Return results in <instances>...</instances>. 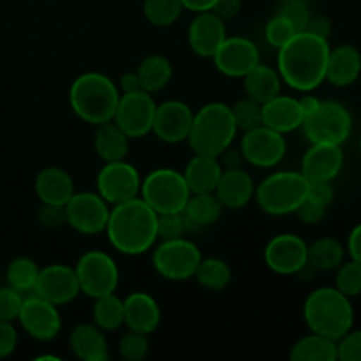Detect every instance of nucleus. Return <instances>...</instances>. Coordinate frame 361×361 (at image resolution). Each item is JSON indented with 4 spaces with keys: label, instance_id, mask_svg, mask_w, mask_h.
Masks as SVG:
<instances>
[{
    "label": "nucleus",
    "instance_id": "obj_1",
    "mask_svg": "<svg viewBox=\"0 0 361 361\" xmlns=\"http://www.w3.org/2000/svg\"><path fill=\"white\" fill-rule=\"evenodd\" d=\"M330 49L328 39L305 30L296 32L291 41L279 48L277 71L282 81L303 94L316 90L326 81Z\"/></svg>",
    "mask_w": 361,
    "mask_h": 361
},
{
    "label": "nucleus",
    "instance_id": "obj_2",
    "mask_svg": "<svg viewBox=\"0 0 361 361\" xmlns=\"http://www.w3.org/2000/svg\"><path fill=\"white\" fill-rule=\"evenodd\" d=\"M104 233L115 250L141 256L157 242V214L140 196L113 204Z\"/></svg>",
    "mask_w": 361,
    "mask_h": 361
},
{
    "label": "nucleus",
    "instance_id": "obj_3",
    "mask_svg": "<svg viewBox=\"0 0 361 361\" xmlns=\"http://www.w3.org/2000/svg\"><path fill=\"white\" fill-rule=\"evenodd\" d=\"M303 319L312 334L337 342L355 324V309L351 298L337 288L314 289L303 303Z\"/></svg>",
    "mask_w": 361,
    "mask_h": 361
},
{
    "label": "nucleus",
    "instance_id": "obj_4",
    "mask_svg": "<svg viewBox=\"0 0 361 361\" xmlns=\"http://www.w3.org/2000/svg\"><path fill=\"white\" fill-rule=\"evenodd\" d=\"M120 90L113 80L101 73L80 74L69 88V104L78 118L92 126L113 120Z\"/></svg>",
    "mask_w": 361,
    "mask_h": 361
},
{
    "label": "nucleus",
    "instance_id": "obj_5",
    "mask_svg": "<svg viewBox=\"0 0 361 361\" xmlns=\"http://www.w3.org/2000/svg\"><path fill=\"white\" fill-rule=\"evenodd\" d=\"M236 127L231 106L224 102H208L194 113L190 133L187 136L194 154L221 157L235 143Z\"/></svg>",
    "mask_w": 361,
    "mask_h": 361
},
{
    "label": "nucleus",
    "instance_id": "obj_6",
    "mask_svg": "<svg viewBox=\"0 0 361 361\" xmlns=\"http://www.w3.org/2000/svg\"><path fill=\"white\" fill-rule=\"evenodd\" d=\"M309 180L300 171H277L254 190L257 204L268 215H289L305 201Z\"/></svg>",
    "mask_w": 361,
    "mask_h": 361
},
{
    "label": "nucleus",
    "instance_id": "obj_7",
    "mask_svg": "<svg viewBox=\"0 0 361 361\" xmlns=\"http://www.w3.org/2000/svg\"><path fill=\"white\" fill-rule=\"evenodd\" d=\"M140 197L157 215L175 214L183 210L190 197V189L183 173L173 168H157L141 178Z\"/></svg>",
    "mask_w": 361,
    "mask_h": 361
},
{
    "label": "nucleus",
    "instance_id": "obj_8",
    "mask_svg": "<svg viewBox=\"0 0 361 361\" xmlns=\"http://www.w3.org/2000/svg\"><path fill=\"white\" fill-rule=\"evenodd\" d=\"M302 129L310 143L342 145L353 130V116L337 101H321L312 113L303 118Z\"/></svg>",
    "mask_w": 361,
    "mask_h": 361
},
{
    "label": "nucleus",
    "instance_id": "obj_9",
    "mask_svg": "<svg viewBox=\"0 0 361 361\" xmlns=\"http://www.w3.org/2000/svg\"><path fill=\"white\" fill-rule=\"evenodd\" d=\"M201 250L194 242L187 238L162 240L152 254V263L155 271L166 281L183 282L194 277L200 267Z\"/></svg>",
    "mask_w": 361,
    "mask_h": 361
},
{
    "label": "nucleus",
    "instance_id": "obj_10",
    "mask_svg": "<svg viewBox=\"0 0 361 361\" xmlns=\"http://www.w3.org/2000/svg\"><path fill=\"white\" fill-rule=\"evenodd\" d=\"M78 282L83 295L99 298L102 295L115 293L118 288L120 271L115 259L104 250H88L78 259L76 267Z\"/></svg>",
    "mask_w": 361,
    "mask_h": 361
},
{
    "label": "nucleus",
    "instance_id": "obj_11",
    "mask_svg": "<svg viewBox=\"0 0 361 361\" xmlns=\"http://www.w3.org/2000/svg\"><path fill=\"white\" fill-rule=\"evenodd\" d=\"M97 194L109 204H118L140 196L141 176L133 164L122 161L104 162L95 178Z\"/></svg>",
    "mask_w": 361,
    "mask_h": 361
},
{
    "label": "nucleus",
    "instance_id": "obj_12",
    "mask_svg": "<svg viewBox=\"0 0 361 361\" xmlns=\"http://www.w3.org/2000/svg\"><path fill=\"white\" fill-rule=\"evenodd\" d=\"M155 104L152 94L145 90L130 92V94H120L118 106H116L113 122L133 140V137H143L152 133L155 118Z\"/></svg>",
    "mask_w": 361,
    "mask_h": 361
},
{
    "label": "nucleus",
    "instance_id": "obj_13",
    "mask_svg": "<svg viewBox=\"0 0 361 361\" xmlns=\"http://www.w3.org/2000/svg\"><path fill=\"white\" fill-rule=\"evenodd\" d=\"M240 152L245 162L256 168H274L286 157L288 143L282 133H277L267 126H259L243 133Z\"/></svg>",
    "mask_w": 361,
    "mask_h": 361
},
{
    "label": "nucleus",
    "instance_id": "obj_14",
    "mask_svg": "<svg viewBox=\"0 0 361 361\" xmlns=\"http://www.w3.org/2000/svg\"><path fill=\"white\" fill-rule=\"evenodd\" d=\"M109 210L111 207L97 192H74L66 203L67 224L80 235H99L104 233Z\"/></svg>",
    "mask_w": 361,
    "mask_h": 361
},
{
    "label": "nucleus",
    "instance_id": "obj_15",
    "mask_svg": "<svg viewBox=\"0 0 361 361\" xmlns=\"http://www.w3.org/2000/svg\"><path fill=\"white\" fill-rule=\"evenodd\" d=\"M18 321L32 338L41 342L53 341L62 330V317H60L59 307L34 293L30 296H25L21 302Z\"/></svg>",
    "mask_w": 361,
    "mask_h": 361
},
{
    "label": "nucleus",
    "instance_id": "obj_16",
    "mask_svg": "<svg viewBox=\"0 0 361 361\" xmlns=\"http://www.w3.org/2000/svg\"><path fill=\"white\" fill-rule=\"evenodd\" d=\"M309 245L293 233L274 236L264 249V263L279 275H296L307 264Z\"/></svg>",
    "mask_w": 361,
    "mask_h": 361
},
{
    "label": "nucleus",
    "instance_id": "obj_17",
    "mask_svg": "<svg viewBox=\"0 0 361 361\" xmlns=\"http://www.w3.org/2000/svg\"><path fill=\"white\" fill-rule=\"evenodd\" d=\"M32 293L60 307L76 300L81 289L74 268L67 264H48L44 268H39L37 281Z\"/></svg>",
    "mask_w": 361,
    "mask_h": 361
},
{
    "label": "nucleus",
    "instance_id": "obj_18",
    "mask_svg": "<svg viewBox=\"0 0 361 361\" xmlns=\"http://www.w3.org/2000/svg\"><path fill=\"white\" fill-rule=\"evenodd\" d=\"M219 73L228 78H243L250 69L261 62L259 48L256 42L243 35L226 37L212 56Z\"/></svg>",
    "mask_w": 361,
    "mask_h": 361
},
{
    "label": "nucleus",
    "instance_id": "obj_19",
    "mask_svg": "<svg viewBox=\"0 0 361 361\" xmlns=\"http://www.w3.org/2000/svg\"><path fill=\"white\" fill-rule=\"evenodd\" d=\"M194 111L183 101H166L157 104L152 133L164 143L176 145L187 141L192 126Z\"/></svg>",
    "mask_w": 361,
    "mask_h": 361
},
{
    "label": "nucleus",
    "instance_id": "obj_20",
    "mask_svg": "<svg viewBox=\"0 0 361 361\" xmlns=\"http://www.w3.org/2000/svg\"><path fill=\"white\" fill-rule=\"evenodd\" d=\"M344 166L342 145L312 143L302 159L300 173L309 182H331L337 178Z\"/></svg>",
    "mask_w": 361,
    "mask_h": 361
},
{
    "label": "nucleus",
    "instance_id": "obj_21",
    "mask_svg": "<svg viewBox=\"0 0 361 361\" xmlns=\"http://www.w3.org/2000/svg\"><path fill=\"white\" fill-rule=\"evenodd\" d=\"M226 37L228 32L224 21L212 11L196 13V18L190 21L187 30L190 49L201 59H212Z\"/></svg>",
    "mask_w": 361,
    "mask_h": 361
},
{
    "label": "nucleus",
    "instance_id": "obj_22",
    "mask_svg": "<svg viewBox=\"0 0 361 361\" xmlns=\"http://www.w3.org/2000/svg\"><path fill=\"white\" fill-rule=\"evenodd\" d=\"M161 323V307L157 300L145 291H134L123 300V324L129 330L154 334Z\"/></svg>",
    "mask_w": 361,
    "mask_h": 361
},
{
    "label": "nucleus",
    "instance_id": "obj_23",
    "mask_svg": "<svg viewBox=\"0 0 361 361\" xmlns=\"http://www.w3.org/2000/svg\"><path fill=\"white\" fill-rule=\"evenodd\" d=\"M263 113V126L277 130V133L288 134L300 129L303 123V109L300 106V99L291 95H275L270 101L261 104Z\"/></svg>",
    "mask_w": 361,
    "mask_h": 361
},
{
    "label": "nucleus",
    "instance_id": "obj_24",
    "mask_svg": "<svg viewBox=\"0 0 361 361\" xmlns=\"http://www.w3.org/2000/svg\"><path fill=\"white\" fill-rule=\"evenodd\" d=\"M252 178L243 168L222 169V175L219 178L217 187H215V196L222 203V207L229 210H240L247 207L249 201L254 197Z\"/></svg>",
    "mask_w": 361,
    "mask_h": 361
},
{
    "label": "nucleus",
    "instance_id": "obj_25",
    "mask_svg": "<svg viewBox=\"0 0 361 361\" xmlns=\"http://www.w3.org/2000/svg\"><path fill=\"white\" fill-rule=\"evenodd\" d=\"M361 74V53L353 44H341L330 49L326 66V81L344 88L355 83Z\"/></svg>",
    "mask_w": 361,
    "mask_h": 361
},
{
    "label": "nucleus",
    "instance_id": "obj_26",
    "mask_svg": "<svg viewBox=\"0 0 361 361\" xmlns=\"http://www.w3.org/2000/svg\"><path fill=\"white\" fill-rule=\"evenodd\" d=\"M69 345L74 356L83 361H106L109 358L108 338L95 324H76L71 330Z\"/></svg>",
    "mask_w": 361,
    "mask_h": 361
},
{
    "label": "nucleus",
    "instance_id": "obj_27",
    "mask_svg": "<svg viewBox=\"0 0 361 361\" xmlns=\"http://www.w3.org/2000/svg\"><path fill=\"white\" fill-rule=\"evenodd\" d=\"M221 175L222 164L219 157L201 154H194V157L187 162L185 169H183V176H185L190 194L214 192Z\"/></svg>",
    "mask_w": 361,
    "mask_h": 361
},
{
    "label": "nucleus",
    "instance_id": "obj_28",
    "mask_svg": "<svg viewBox=\"0 0 361 361\" xmlns=\"http://www.w3.org/2000/svg\"><path fill=\"white\" fill-rule=\"evenodd\" d=\"M222 208L224 207L215 192L190 194L189 201L182 210L187 231H200L215 224L221 219Z\"/></svg>",
    "mask_w": 361,
    "mask_h": 361
},
{
    "label": "nucleus",
    "instance_id": "obj_29",
    "mask_svg": "<svg viewBox=\"0 0 361 361\" xmlns=\"http://www.w3.org/2000/svg\"><path fill=\"white\" fill-rule=\"evenodd\" d=\"M74 192L73 178L63 169L44 168L35 176V194L41 203L66 204Z\"/></svg>",
    "mask_w": 361,
    "mask_h": 361
},
{
    "label": "nucleus",
    "instance_id": "obj_30",
    "mask_svg": "<svg viewBox=\"0 0 361 361\" xmlns=\"http://www.w3.org/2000/svg\"><path fill=\"white\" fill-rule=\"evenodd\" d=\"M242 80L247 97L254 99L259 104H263V102L270 101L275 95L281 94L282 78L279 74V71L271 66H264V63L259 62Z\"/></svg>",
    "mask_w": 361,
    "mask_h": 361
},
{
    "label": "nucleus",
    "instance_id": "obj_31",
    "mask_svg": "<svg viewBox=\"0 0 361 361\" xmlns=\"http://www.w3.org/2000/svg\"><path fill=\"white\" fill-rule=\"evenodd\" d=\"M129 140L130 137L113 120H109V122L97 126V130H95V154L104 162L122 161L129 152Z\"/></svg>",
    "mask_w": 361,
    "mask_h": 361
},
{
    "label": "nucleus",
    "instance_id": "obj_32",
    "mask_svg": "<svg viewBox=\"0 0 361 361\" xmlns=\"http://www.w3.org/2000/svg\"><path fill=\"white\" fill-rule=\"evenodd\" d=\"M137 80H140L141 90L148 94L164 90L173 78V66L164 55H148L147 59L141 60V63L136 69Z\"/></svg>",
    "mask_w": 361,
    "mask_h": 361
},
{
    "label": "nucleus",
    "instance_id": "obj_33",
    "mask_svg": "<svg viewBox=\"0 0 361 361\" xmlns=\"http://www.w3.org/2000/svg\"><path fill=\"white\" fill-rule=\"evenodd\" d=\"M293 361H337V342L319 334L298 338L289 351Z\"/></svg>",
    "mask_w": 361,
    "mask_h": 361
},
{
    "label": "nucleus",
    "instance_id": "obj_34",
    "mask_svg": "<svg viewBox=\"0 0 361 361\" xmlns=\"http://www.w3.org/2000/svg\"><path fill=\"white\" fill-rule=\"evenodd\" d=\"M344 247L335 238H319L309 245V257L307 263L316 271L337 270L344 263Z\"/></svg>",
    "mask_w": 361,
    "mask_h": 361
},
{
    "label": "nucleus",
    "instance_id": "obj_35",
    "mask_svg": "<svg viewBox=\"0 0 361 361\" xmlns=\"http://www.w3.org/2000/svg\"><path fill=\"white\" fill-rule=\"evenodd\" d=\"M95 300V305L92 309L95 326L102 331H115L123 326V300L116 296L115 293L102 295Z\"/></svg>",
    "mask_w": 361,
    "mask_h": 361
},
{
    "label": "nucleus",
    "instance_id": "obj_36",
    "mask_svg": "<svg viewBox=\"0 0 361 361\" xmlns=\"http://www.w3.org/2000/svg\"><path fill=\"white\" fill-rule=\"evenodd\" d=\"M194 277H196V281L204 289L222 291V289H226L229 286L233 274L231 268H229V264L224 259H219V257H203Z\"/></svg>",
    "mask_w": 361,
    "mask_h": 361
},
{
    "label": "nucleus",
    "instance_id": "obj_37",
    "mask_svg": "<svg viewBox=\"0 0 361 361\" xmlns=\"http://www.w3.org/2000/svg\"><path fill=\"white\" fill-rule=\"evenodd\" d=\"M39 267L30 257H16L7 267V284L20 293H32L37 281Z\"/></svg>",
    "mask_w": 361,
    "mask_h": 361
},
{
    "label": "nucleus",
    "instance_id": "obj_38",
    "mask_svg": "<svg viewBox=\"0 0 361 361\" xmlns=\"http://www.w3.org/2000/svg\"><path fill=\"white\" fill-rule=\"evenodd\" d=\"M183 11L182 0H145V18L155 27H169L176 23Z\"/></svg>",
    "mask_w": 361,
    "mask_h": 361
},
{
    "label": "nucleus",
    "instance_id": "obj_39",
    "mask_svg": "<svg viewBox=\"0 0 361 361\" xmlns=\"http://www.w3.org/2000/svg\"><path fill=\"white\" fill-rule=\"evenodd\" d=\"M233 118H235L238 130H250L254 127L263 126V113L261 104L250 97H243L231 106Z\"/></svg>",
    "mask_w": 361,
    "mask_h": 361
},
{
    "label": "nucleus",
    "instance_id": "obj_40",
    "mask_svg": "<svg viewBox=\"0 0 361 361\" xmlns=\"http://www.w3.org/2000/svg\"><path fill=\"white\" fill-rule=\"evenodd\" d=\"M335 288L342 295L355 298L361 295V263L351 259L348 263H342L337 268V277H335Z\"/></svg>",
    "mask_w": 361,
    "mask_h": 361
},
{
    "label": "nucleus",
    "instance_id": "obj_41",
    "mask_svg": "<svg viewBox=\"0 0 361 361\" xmlns=\"http://www.w3.org/2000/svg\"><path fill=\"white\" fill-rule=\"evenodd\" d=\"M150 351V342L148 335L141 331L129 330L118 341V355L127 361H141L147 358Z\"/></svg>",
    "mask_w": 361,
    "mask_h": 361
},
{
    "label": "nucleus",
    "instance_id": "obj_42",
    "mask_svg": "<svg viewBox=\"0 0 361 361\" xmlns=\"http://www.w3.org/2000/svg\"><path fill=\"white\" fill-rule=\"evenodd\" d=\"M296 27L281 13H275L274 16L268 20L267 27H264V37H267L268 44L274 48H282L288 41H291L293 35L296 34Z\"/></svg>",
    "mask_w": 361,
    "mask_h": 361
},
{
    "label": "nucleus",
    "instance_id": "obj_43",
    "mask_svg": "<svg viewBox=\"0 0 361 361\" xmlns=\"http://www.w3.org/2000/svg\"><path fill=\"white\" fill-rule=\"evenodd\" d=\"M277 13L284 14L289 21L296 27V30H305L312 11H310L309 0H281Z\"/></svg>",
    "mask_w": 361,
    "mask_h": 361
},
{
    "label": "nucleus",
    "instance_id": "obj_44",
    "mask_svg": "<svg viewBox=\"0 0 361 361\" xmlns=\"http://www.w3.org/2000/svg\"><path fill=\"white\" fill-rule=\"evenodd\" d=\"M187 233L185 221H183L182 212L175 214H161L157 215V240H175L182 238Z\"/></svg>",
    "mask_w": 361,
    "mask_h": 361
},
{
    "label": "nucleus",
    "instance_id": "obj_45",
    "mask_svg": "<svg viewBox=\"0 0 361 361\" xmlns=\"http://www.w3.org/2000/svg\"><path fill=\"white\" fill-rule=\"evenodd\" d=\"M21 302H23V293L16 291L11 286L0 288V321L13 323L14 319H18Z\"/></svg>",
    "mask_w": 361,
    "mask_h": 361
},
{
    "label": "nucleus",
    "instance_id": "obj_46",
    "mask_svg": "<svg viewBox=\"0 0 361 361\" xmlns=\"http://www.w3.org/2000/svg\"><path fill=\"white\" fill-rule=\"evenodd\" d=\"M337 356L341 361H361V330H349L338 338Z\"/></svg>",
    "mask_w": 361,
    "mask_h": 361
},
{
    "label": "nucleus",
    "instance_id": "obj_47",
    "mask_svg": "<svg viewBox=\"0 0 361 361\" xmlns=\"http://www.w3.org/2000/svg\"><path fill=\"white\" fill-rule=\"evenodd\" d=\"M39 224L48 229H56L67 222L66 204H53V203H41L37 210Z\"/></svg>",
    "mask_w": 361,
    "mask_h": 361
},
{
    "label": "nucleus",
    "instance_id": "obj_48",
    "mask_svg": "<svg viewBox=\"0 0 361 361\" xmlns=\"http://www.w3.org/2000/svg\"><path fill=\"white\" fill-rule=\"evenodd\" d=\"M335 192L331 182H309V190H307V200L314 201L323 207H330L334 201Z\"/></svg>",
    "mask_w": 361,
    "mask_h": 361
},
{
    "label": "nucleus",
    "instance_id": "obj_49",
    "mask_svg": "<svg viewBox=\"0 0 361 361\" xmlns=\"http://www.w3.org/2000/svg\"><path fill=\"white\" fill-rule=\"evenodd\" d=\"M18 345L16 328L9 321H0V358L13 355Z\"/></svg>",
    "mask_w": 361,
    "mask_h": 361
},
{
    "label": "nucleus",
    "instance_id": "obj_50",
    "mask_svg": "<svg viewBox=\"0 0 361 361\" xmlns=\"http://www.w3.org/2000/svg\"><path fill=\"white\" fill-rule=\"evenodd\" d=\"M295 214L298 215L300 221L305 222V224H317V222L323 221L324 214H326V207L314 203V201L307 200L305 197V201L300 204L298 210H296Z\"/></svg>",
    "mask_w": 361,
    "mask_h": 361
},
{
    "label": "nucleus",
    "instance_id": "obj_51",
    "mask_svg": "<svg viewBox=\"0 0 361 361\" xmlns=\"http://www.w3.org/2000/svg\"><path fill=\"white\" fill-rule=\"evenodd\" d=\"M242 9V0H217L212 13L217 14L222 21H228L235 18Z\"/></svg>",
    "mask_w": 361,
    "mask_h": 361
},
{
    "label": "nucleus",
    "instance_id": "obj_52",
    "mask_svg": "<svg viewBox=\"0 0 361 361\" xmlns=\"http://www.w3.org/2000/svg\"><path fill=\"white\" fill-rule=\"evenodd\" d=\"M305 32H310V34L328 39V35H330V32H331L330 20H328L326 16H321V14H312L309 20V23H307Z\"/></svg>",
    "mask_w": 361,
    "mask_h": 361
},
{
    "label": "nucleus",
    "instance_id": "obj_53",
    "mask_svg": "<svg viewBox=\"0 0 361 361\" xmlns=\"http://www.w3.org/2000/svg\"><path fill=\"white\" fill-rule=\"evenodd\" d=\"M219 161H221L222 164V169H233V168H242V162L245 161L242 155V152L235 150V148L229 147L228 150H224L221 154V157H219Z\"/></svg>",
    "mask_w": 361,
    "mask_h": 361
},
{
    "label": "nucleus",
    "instance_id": "obj_54",
    "mask_svg": "<svg viewBox=\"0 0 361 361\" xmlns=\"http://www.w3.org/2000/svg\"><path fill=\"white\" fill-rule=\"evenodd\" d=\"M348 250H349V256H351V259L361 263V222L358 226H355V228H353V231L349 233Z\"/></svg>",
    "mask_w": 361,
    "mask_h": 361
},
{
    "label": "nucleus",
    "instance_id": "obj_55",
    "mask_svg": "<svg viewBox=\"0 0 361 361\" xmlns=\"http://www.w3.org/2000/svg\"><path fill=\"white\" fill-rule=\"evenodd\" d=\"M116 87H118L120 94H130V92L141 90V85H140V80H137L136 71H134V73L122 74V78H120Z\"/></svg>",
    "mask_w": 361,
    "mask_h": 361
},
{
    "label": "nucleus",
    "instance_id": "obj_56",
    "mask_svg": "<svg viewBox=\"0 0 361 361\" xmlns=\"http://www.w3.org/2000/svg\"><path fill=\"white\" fill-rule=\"evenodd\" d=\"M183 9H189L192 13H204V11H212L217 0H182Z\"/></svg>",
    "mask_w": 361,
    "mask_h": 361
},
{
    "label": "nucleus",
    "instance_id": "obj_57",
    "mask_svg": "<svg viewBox=\"0 0 361 361\" xmlns=\"http://www.w3.org/2000/svg\"><path fill=\"white\" fill-rule=\"evenodd\" d=\"M319 102H321L319 99L314 97V95H309V92H307L303 97H300V106H302V109H303V118H305L309 113H312L314 109L317 108V104H319Z\"/></svg>",
    "mask_w": 361,
    "mask_h": 361
},
{
    "label": "nucleus",
    "instance_id": "obj_58",
    "mask_svg": "<svg viewBox=\"0 0 361 361\" xmlns=\"http://www.w3.org/2000/svg\"><path fill=\"white\" fill-rule=\"evenodd\" d=\"M360 150H361V137H360Z\"/></svg>",
    "mask_w": 361,
    "mask_h": 361
}]
</instances>
